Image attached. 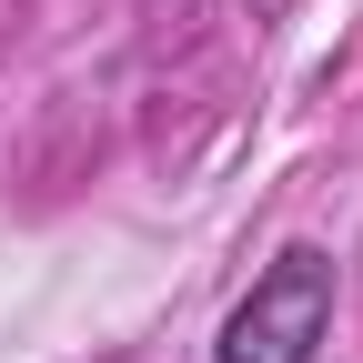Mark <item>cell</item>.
Here are the masks:
<instances>
[{
	"instance_id": "obj_1",
	"label": "cell",
	"mask_w": 363,
	"mask_h": 363,
	"mask_svg": "<svg viewBox=\"0 0 363 363\" xmlns=\"http://www.w3.org/2000/svg\"><path fill=\"white\" fill-rule=\"evenodd\" d=\"M323 333H333V252L323 242H283L252 272V293L233 303L212 363H313Z\"/></svg>"
}]
</instances>
